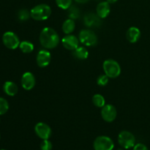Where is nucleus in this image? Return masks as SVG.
Listing matches in <instances>:
<instances>
[{
  "mask_svg": "<svg viewBox=\"0 0 150 150\" xmlns=\"http://www.w3.org/2000/svg\"><path fill=\"white\" fill-rule=\"evenodd\" d=\"M51 60V54L47 50H40L37 54L36 62L40 67H46L50 64Z\"/></svg>",
  "mask_w": 150,
  "mask_h": 150,
  "instance_id": "11",
  "label": "nucleus"
},
{
  "mask_svg": "<svg viewBox=\"0 0 150 150\" xmlns=\"http://www.w3.org/2000/svg\"><path fill=\"white\" fill-rule=\"evenodd\" d=\"M83 22H84L85 26L88 27H98L102 23L101 18L98 16V14H95L93 13H88L83 17Z\"/></svg>",
  "mask_w": 150,
  "mask_h": 150,
  "instance_id": "13",
  "label": "nucleus"
},
{
  "mask_svg": "<svg viewBox=\"0 0 150 150\" xmlns=\"http://www.w3.org/2000/svg\"><path fill=\"white\" fill-rule=\"evenodd\" d=\"M75 1L78 3H80V4H85V3L88 2L89 0H75Z\"/></svg>",
  "mask_w": 150,
  "mask_h": 150,
  "instance_id": "28",
  "label": "nucleus"
},
{
  "mask_svg": "<svg viewBox=\"0 0 150 150\" xmlns=\"http://www.w3.org/2000/svg\"><path fill=\"white\" fill-rule=\"evenodd\" d=\"M2 42L5 47L11 50L16 49L20 45L18 37L13 32H6L2 36Z\"/></svg>",
  "mask_w": 150,
  "mask_h": 150,
  "instance_id": "7",
  "label": "nucleus"
},
{
  "mask_svg": "<svg viewBox=\"0 0 150 150\" xmlns=\"http://www.w3.org/2000/svg\"><path fill=\"white\" fill-rule=\"evenodd\" d=\"M19 48L24 54H29L33 51L34 45L29 41H23V42H20Z\"/></svg>",
  "mask_w": 150,
  "mask_h": 150,
  "instance_id": "19",
  "label": "nucleus"
},
{
  "mask_svg": "<svg viewBox=\"0 0 150 150\" xmlns=\"http://www.w3.org/2000/svg\"><path fill=\"white\" fill-rule=\"evenodd\" d=\"M3 90L8 96H15L18 93V88L14 82L6 81L3 85Z\"/></svg>",
  "mask_w": 150,
  "mask_h": 150,
  "instance_id": "16",
  "label": "nucleus"
},
{
  "mask_svg": "<svg viewBox=\"0 0 150 150\" xmlns=\"http://www.w3.org/2000/svg\"><path fill=\"white\" fill-rule=\"evenodd\" d=\"M53 148L52 143L50 142L48 139H45L42 140L40 144V149L41 150H51Z\"/></svg>",
  "mask_w": 150,
  "mask_h": 150,
  "instance_id": "26",
  "label": "nucleus"
},
{
  "mask_svg": "<svg viewBox=\"0 0 150 150\" xmlns=\"http://www.w3.org/2000/svg\"><path fill=\"white\" fill-rule=\"evenodd\" d=\"M67 10H67V15H68L69 18L75 20V19H78L80 17V11L76 6L71 5Z\"/></svg>",
  "mask_w": 150,
  "mask_h": 150,
  "instance_id": "21",
  "label": "nucleus"
},
{
  "mask_svg": "<svg viewBox=\"0 0 150 150\" xmlns=\"http://www.w3.org/2000/svg\"><path fill=\"white\" fill-rule=\"evenodd\" d=\"M9 109L8 102L4 98L0 97V115L6 114Z\"/></svg>",
  "mask_w": 150,
  "mask_h": 150,
  "instance_id": "23",
  "label": "nucleus"
},
{
  "mask_svg": "<svg viewBox=\"0 0 150 150\" xmlns=\"http://www.w3.org/2000/svg\"><path fill=\"white\" fill-rule=\"evenodd\" d=\"M104 73L109 79H116L121 73V67L117 61L107 59L103 64Z\"/></svg>",
  "mask_w": 150,
  "mask_h": 150,
  "instance_id": "3",
  "label": "nucleus"
},
{
  "mask_svg": "<svg viewBox=\"0 0 150 150\" xmlns=\"http://www.w3.org/2000/svg\"><path fill=\"white\" fill-rule=\"evenodd\" d=\"M73 57L79 60H84L89 57V52L85 47H78L72 52Z\"/></svg>",
  "mask_w": 150,
  "mask_h": 150,
  "instance_id": "17",
  "label": "nucleus"
},
{
  "mask_svg": "<svg viewBox=\"0 0 150 150\" xmlns=\"http://www.w3.org/2000/svg\"><path fill=\"white\" fill-rule=\"evenodd\" d=\"M118 0H106V1H108L109 4H114V3L117 2Z\"/></svg>",
  "mask_w": 150,
  "mask_h": 150,
  "instance_id": "29",
  "label": "nucleus"
},
{
  "mask_svg": "<svg viewBox=\"0 0 150 150\" xmlns=\"http://www.w3.org/2000/svg\"><path fill=\"white\" fill-rule=\"evenodd\" d=\"M73 0H56L57 6L62 10H67L72 5Z\"/></svg>",
  "mask_w": 150,
  "mask_h": 150,
  "instance_id": "24",
  "label": "nucleus"
},
{
  "mask_svg": "<svg viewBox=\"0 0 150 150\" xmlns=\"http://www.w3.org/2000/svg\"><path fill=\"white\" fill-rule=\"evenodd\" d=\"M92 102L94 105L98 108H103L105 105V98L100 94H96L92 97Z\"/></svg>",
  "mask_w": 150,
  "mask_h": 150,
  "instance_id": "20",
  "label": "nucleus"
},
{
  "mask_svg": "<svg viewBox=\"0 0 150 150\" xmlns=\"http://www.w3.org/2000/svg\"><path fill=\"white\" fill-rule=\"evenodd\" d=\"M31 18L38 21L48 19L51 15V8L45 4H40L34 7L30 10Z\"/></svg>",
  "mask_w": 150,
  "mask_h": 150,
  "instance_id": "2",
  "label": "nucleus"
},
{
  "mask_svg": "<svg viewBox=\"0 0 150 150\" xmlns=\"http://www.w3.org/2000/svg\"><path fill=\"white\" fill-rule=\"evenodd\" d=\"M79 39L80 42L86 46H95L98 44V36L90 29H83L79 32Z\"/></svg>",
  "mask_w": 150,
  "mask_h": 150,
  "instance_id": "4",
  "label": "nucleus"
},
{
  "mask_svg": "<svg viewBox=\"0 0 150 150\" xmlns=\"http://www.w3.org/2000/svg\"><path fill=\"white\" fill-rule=\"evenodd\" d=\"M1 150H5V149H1Z\"/></svg>",
  "mask_w": 150,
  "mask_h": 150,
  "instance_id": "31",
  "label": "nucleus"
},
{
  "mask_svg": "<svg viewBox=\"0 0 150 150\" xmlns=\"http://www.w3.org/2000/svg\"><path fill=\"white\" fill-rule=\"evenodd\" d=\"M110 11V4L108 1H101L97 5L96 13L101 19L106 18L109 15Z\"/></svg>",
  "mask_w": 150,
  "mask_h": 150,
  "instance_id": "14",
  "label": "nucleus"
},
{
  "mask_svg": "<svg viewBox=\"0 0 150 150\" xmlns=\"http://www.w3.org/2000/svg\"><path fill=\"white\" fill-rule=\"evenodd\" d=\"M127 40L131 43L138 42L141 38V31L136 26H131L128 29L126 33Z\"/></svg>",
  "mask_w": 150,
  "mask_h": 150,
  "instance_id": "15",
  "label": "nucleus"
},
{
  "mask_svg": "<svg viewBox=\"0 0 150 150\" xmlns=\"http://www.w3.org/2000/svg\"><path fill=\"white\" fill-rule=\"evenodd\" d=\"M40 42L43 48L46 49H53L58 45L59 42V36L54 29L45 27L40 34Z\"/></svg>",
  "mask_w": 150,
  "mask_h": 150,
  "instance_id": "1",
  "label": "nucleus"
},
{
  "mask_svg": "<svg viewBox=\"0 0 150 150\" xmlns=\"http://www.w3.org/2000/svg\"><path fill=\"white\" fill-rule=\"evenodd\" d=\"M133 150H148V149L146 145L142 143H139L137 144H135V146H133Z\"/></svg>",
  "mask_w": 150,
  "mask_h": 150,
  "instance_id": "27",
  "label": "nucleus"
},
{
  "mask_svg": "<svg viewBox=\"0 0 150 150\" xmlns=\"http://www.w3.org/2000/svg\"><path fill=\"white\" fill-rule=\"evenodd\" d=\"M118 142L120 146L124 149H130L136 144V138L134 135L127 130L120 132L118 136Z\"/></svg>",
  "mask_w": 150,
  "mask_h": 150,
  "instance_id": "5",
  "label": "nucleus"
},
{
  "mask_svg": "<svg viewBox=\"0 0 150 150\" xmlns=\"http://www.w3.org/2000/svg\"><path fill=\"white\" fill-rule=\"evenodd\" d=\"M35 131L37 136L42 140L49 139L52 133L51 127L44 122L37 123L35 127Z\"/></svg>",
  "mask_w": 150,
  "mask_h": 150,
  "instance_id": "9",
  "label": "nucleus"
},
{
  "mask_svg": "<svg viewBox=\"0 0 150 150\" xmlns=\"http://www.w3.org/2000/svg\"><path fill=\"white\" fill-rule=\"evenodd\" d=\"M95 150H112L114 144L112 139L108 136H100L95 139L93 143Z\"/></svg>",
  "mask_w": 150,
  "mask_h": 150,
  "instance_id": "6",
  "label": "nucleus"
},
{
  "mask_svg": "<svg viewBox=\"0 0 150 150\" xmlns=\"http://www.w3.org/2000/svg\"><path fill=\"white\" fill-rule=\"evenodd\" d=\"M118 150H122V149H119Z\"/></svg>",
  "mask_w": 150,
  "mask_h": 150,
  "instance_id": "30",
  "label": "nucleus"
},
{
  "mask_svg": "<svg viewBox=\"0 0 150 150\" xmlns=\"http://www.w3.org/2000/svg\"><path fill=\"white\" fill-rule=\"evenodd\" d=\"M36 83V79L33 73L26 72L21 77V86L25 90H31L33 89Z\"/></svg>",
  "mask_w": 150,
  "mask_h": 150,
  "instance_id": "12",
  "label": "nucleus"
},
{
  "mask_svg": "<svg viewBox=\"0 0 150 150\" xmlns=\"http://www.w3.org/2000/svg\"><path fill=\"white\" fill-rule=\"evenodd\" d=\"M31 17L30 12L26 9H21L18 13V18L21 21H27Z\"/></svg>",
  "mask_w": 150,
  "mask_h": 150,
  "instance_id": "22",
  "label": "nucleus"
},
{
  "mask_svg": "<svg viewBox=\"0 0 150 150\" xmlns=\"http://www.w3.org/2000/svg\"><path fill=\"white\" fill-rule=\"evenodd\" d=\"M108 81H109V78L105 74H102L98 76L97 79V83L100 86H105L108 84Z\"/></svg>",
  "mask_w": 150,
  "mask_h": 150,
  "instance_id": "25",
  "label": "nucleus"
},
{
  "mask_svg": "<svg viewBox=\"0 0 150 150\" xmlns=\"http://www.w3.org/2000/svg\"><path fill=\"white\" fill-rule=\"evenodd\" d=\"M101 116L103 120L107 122H112L116 120L117 111L115 107L111 104L105 105L101 110Z\"/></svg>",
  "mask_w": 150,
  "mask_h": 150,
  "instance_id": "8",
  "label": "nucleus"
},
{
  "mask_svg": "<svg viewBox=\"0 0 150 150\" xmlns=\"http://www.w3.org/2000/svg\"><path fill=\"white\" fill-rule=\"evenodd\" d=\"M75 28H76V23L74 20L71 18L65 20L62 24V31L66 35L71 34L75 30Z\"/></svg>",
  "mask_w": 150,
  "mask_h": 150,
  "instance_id": "18",
  "label": "nucleus"
},
{
  "mask_svg": "<svg viewBox=\"0 0 150 150\" xmlns=\"http://www.w3.org/2000/svg\"><path fill=\"white\" fill-rule=\"evenodd\" d=\"M79 39L76 36L73 35H66L64 38L62 39V43L63 46L67 50L73 51L77 48L79 45Z\"/></svg>",
  "mask_w": 150,
  "mask_h": 150,
  "instance_id": "10",
  "label": "nucleus"
}]
</instances>
